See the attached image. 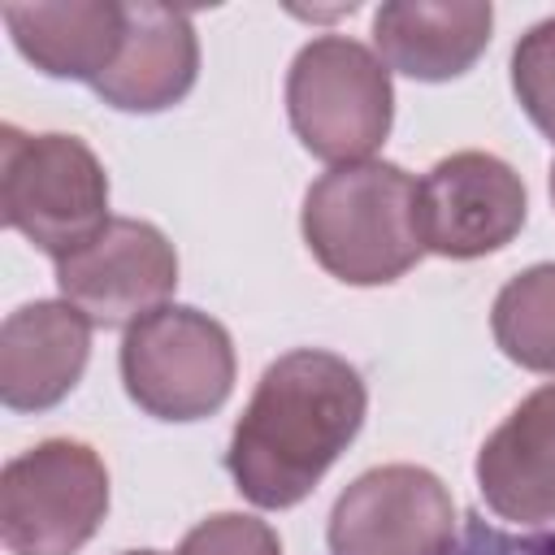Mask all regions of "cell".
I'll list each match as a JSON object with an SVG mask.
<instances>
[{"mask_svg": "<svg viewBox=\"0 0 555 555\" xmlns=\"http://www.w3.org/2000/svg\"><path fill=\"white\" fill-rule=\"evenodd\" d=\"M364 403L360 373L334 351L299 347L273 360L230 438L238 490L256 507L299 503L356 438Z\"/></svg>", "mask_w": 555, "mask_h": 555, "instance_id": "obj_1", "label": "cell"}, {"mask_svg": "<svg viewBox=\"0 0 555 555\" xmlns=\"http://www.w3.org/2000/svg\"><path fill=\"white\" fill-rule=\"evenodd\" d=\"M304 238L338 282H395L425 256L421 182L390 160L334 165L304 199Z\"/></svg>", "mask_w": 555, "mask_h": 555, "instance_id": "obj_2", "label": "cell"}, {"mask_svg": "<svg viewBox=\"0 0 555 555\" xmlns=\"http://www.w3.org/2000/svg\"><path fill=\"white\" fill-rule=\"evenodd\" d=\"M0 217L52 260L108 221V178L74 134L0 130Z\"/></svg>", "mask_w": 555, "mask_h": 555, "instance_id": "obj_3", "label": "cell"}, {"mask_svg": "<svg viewBox=\"0 0 555 555\" xmlns=\"http://www.w3.org/2000/svg\"><path fill=\"white\" fill-rule=\"evenodd\" d=\"M390 69L356 39L321 35L299 48L286 78V113L299 143L330 160L356 165L390 130Z\"/></svg>", "mask_w": 555, "mask_h": 555, "instance_id": "obj_4", "label": "cell"}, {"mask_svg": "<svg viewBox=\"0 0 555 555\" xmlns=\"http://www.w3.org/2000/svg\"><path fill=\"white\" fill-rule=\"evenodd\" d=\"M108 512V473L87 442L48 438L0 473V538L13 555H74Z\"/></svg>", "mask_w": 555, "mask_h": 555, "instance_id": "obj_5", "label": "cell"}, {"mask_svg": "<svg viewBox=\"0 0 555 555\" xmlns=\"http://www.w3.org/2000/svg\"><path fill=\"white\" fill-rule=\"evenodd\" d=\"M121 382L143 412L160 421H199L217 412L234 386L230 334L208 312L165 304L126 330Z\"/></svg>", "mask_w": 555, "mask_h": 555, "instance_id": "obj_6", "label": "cell"}, {"mask_svg": "<svg viewBox=\"0 0 555 555\" xmlns=\"http://www.w3.org/2000/svg\"><path fill=\"white\" fill-rule=\"evenodd\" d=\"M61 299L74 304L91 325H134L165 308L178 286L173 243L134 217H108L74 251L56 256Z\"/></svg>", "mask_w": 555, "mask_h": 555, "instance_id": "obj_7", "label": "cell"}, {"mask_svg": "<svg viewBox=\"0 0 555 555\" xmlns=\"http://www.w3.org/2000/svg\"><path fill=\"white\" fill-rule=\"evenodd\" d=\"M455 503L416 464H386L356 477L330 512L334 555H451Z\"/></svg>", "mask_w": 555, "mask_h": 555, "instance_id": "obj_8", "label": "cell"}, {"mask_svg": "<svg viewBox=\"0 0 555 555\" xmlns=\"http://www.w3.org/2000/svg\"><path fill=\"white\" fill-rule=\"evenodd\" d=\"M525 225V182L490 152H455L421 178L425 251L473 260L512 243Z\"/></svg>", "mask_w": 555, "mask_h": 555, "instance_id": "obj_9", "label": "cell"}, {"mask_svg": "<svg viewBox=\"0 0 555 555\" xmlns=\"http://www.w3.org/2000/svg\"><path fill=\"white\" fill-rule=\"evenodd\" d=\"M199 69V39L186 9L173 4H126V30L108 69L91 82L95 95L126 113H160L178 104Z\"/></svg>", "mask_w": 555, "mask_h": 555, "instance_id": "obj_10", "label": "cell"}, {"mask_svg": "<svg viewBox=\"0 0 555 555\" xmlns=\"http://www.w3.org/2000/svg\"><path fill=\"white\" fill-rule=\"evenodd\" d=\"M91 356V321L65 299H39L0 325V399L13 412L61 403Z\"/></svg>", "mask_w": 555, "mask_h": 555, "instance_id": "obj_11", "label": "cell"}, {"mask_svg": "<svg viewBox=\"0 0 555 555\" xmlns=\"http://www.w3.org/2000/svg\"><path fill=\"white\" fill-rule=\"evenodd\" d=\"M477 481L490 512L516 525L555 520V382L538 386L486 438Z\"/></svg>", "mask_w": 555, "mask_h": 555, "instance_id": "obj_12", "label": "cell"}, {"mask_svg": "<svg viewBox=\"0 0 555 555\" xmlns=\"http://www.w3.org/2000/svg\"><path fill=\"white\" fill-rule=\"evenodd\" d=\"M490 22L494 13L481 0H390L373 17V43L390 69L442 82L486 52Z\"/></svg>", "mask_w": 555, "mask_h": 555, "instance_id": "obj_13", "label": "cell"}, {"mask_svg": "<svg viewBox=\"0 0 555 555\" xmlns=\"http://www.w3.org/2000/svg\"><path fill=\"white\" fill-rule=\"evenodd\" d=\"M0 13L22 56L52 78L95 82L126 30V4L113 0H39L4 4Z\"/></svg>", "mask_w": 555, "mask_h": 555, "instance_id": "obj_14", "label": "cell"}, {"mask_svg": "<svg viewBox=\"0 0 555 555\" xmlns=\"http://www.w3.org/2000/svg\"><path fill=\"white\" fill-rule=\"evenodd\" d=\"M494 343L533 373H555V264H533L494 299Z\"/></svg>", "mask_w": 555, "mask_h": 555, "instance_id": "obj_15", "label": "cell"}, {"mask_svg": "<svg viewBox=\"0 0 555 555\" xmlns=\"http://www.w3.org/2000/svg\"><path fill=\"white\" fill-rule=\"evenodd\" d=\"M512 87L529 121L555 139V17L538 22L529 35H520L512 52Z\"/></svg>", "mask_w": 555, "mask_h": 555, "instance_id": "obj_16", "label": "cell"}, {"mask_svg": "<svg viewBox=\"0 0 555 555\" xmlns=\"http://www.w3.org/2000/svg\"><path fill=\"white\" fill-rule=\"evenodd\" d=\"M173 555H282V542L264 520L221 512V516L199 520Z\"/></svg>", "mask_w": 555, "mask_h": 555, "instance_id": "obj_17", "label": "cell"}, {"mask_svg": "<svg viewBox=\"0 0 555 555\" xmlns=\"http://www.w3.org/2000/svg\"><path fill=\"white\" fill-rule=\"evenodd\" d=\"M551 199H555V165H551Z\"/></svg>", "mask_w": 555, "mask_h": 555, "instance_id": "obj_18", "label": "cell"}, {"mask_svg": "<svg viewBox=\"0 0 555 555\" xmlns=\"http://www.w3.org/2000/svg\"><path fill=\"white\" fill-rule=\"evenodd\" d=\"M130 555H156V551H130Z\"/></svg>", "mask_w": 555, "mask_h": 555, "instance_id": "obj_19", "label": "cell"}]
</instances>
